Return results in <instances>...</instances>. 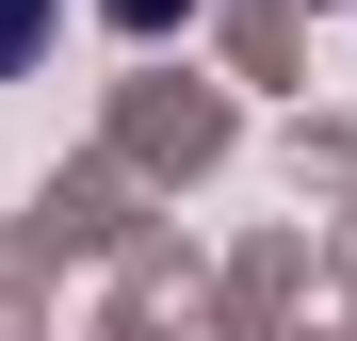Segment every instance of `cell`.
<instances>
[{
  "instance_id": "obj_1",
  "label": "cell",
  "mask_w": 357,
  "mask_h": 341,
  "mask_svg": "<svg viewBox=\"0 0 357 341\" xmlns=\"http://www.w3.org/2000/svg\"><path fill=\"white\" fill-rule=\"evenodd\" d=\"M98 17H114V33H178L195 0H98Z\"/></svg>"
},
{
  "instance_id": "obj_2",
  "label": "cell",
  "mask_w": 357,
  "mask_h": 341,
  "mask_svg": "<svg viewBox=\"0 0 357 341\" xmlns=\"http://www.w3.org/2000/svg\"><path fill=\"white\" fill-rule=\"evenodd\" d=\"M33 33H49V0H0V66H17V49H33Z\"/></svg>"
}]
</instances>
